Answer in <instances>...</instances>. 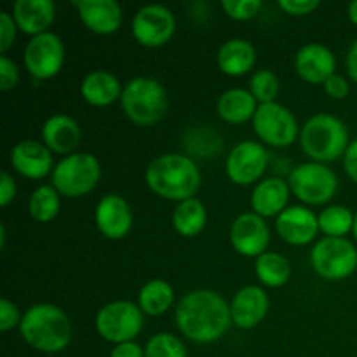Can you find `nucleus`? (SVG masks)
<instances>
[{
	"mask_svg": "<svg viewBox=\"0 0 357 357\" xmlns=\"http://www.w3.org/2000/svg\"><path fill=\"white\" fill-rule=\"evenodd\" d=\"M21 319H23V314H20L16 303L7 298L0 300V331L6 333L14 328H20Z\"/></svg>",
	"mask_w": 357,
	"mask_h": 357,
	"instance_id": "obj_37",
	"label": "nucleus"
},
{
	"mask_svg": "<svg viewBox=\"0 0 357 357\" xmlns=\"http://www.w3.org/2000/svg\"><path fill=\"white\" fill-rule=\"evenodd\" d=\"M201 171L185 153H164L146 166L145 183L160 199L183 202L195 197L201 187Z\"/></svg>",
	"mask_w": 357,
	"mask_h": 357,
	"instance_id": "obj_2",
	"label": "nucleus"
},
{
	"mask_svg": "<svg viewBox=\"0 0 357 357\" xmlns=\"http://www.w3.org/2000/svg\"><path fill=\"white\" fill-rule=\"evenodd\" d=\"M145 357H188L183 342L173 333H157L145 345Z\"/></svg>",
	"mask_w": 357,
	"mask_h": 357,
	"instance_id": "obj_33",
	"label": "nucleus"
},
{
	"mask_svg": "<svg viewBox=\"0 0 357 357\" xmlns=\"http://www.w3.org/2000/svg\"><path fill=\"white\" fill-rule=\"evenodd\" d=\"M94 326L103 340L114 345L135 342L143 330V312L138 303L115 300L98 310Z\"/></svg>",
	"mask_w": 357,
	"mask_h": 357,
	"instance_id": "obj_9",
	"label": "nucleus"
},
{
	"mask_svg": "<svg viewBox=\"0 0 357 357\" xmlns=\"http://www.w3.org/2000/svg\"><path fill=\"white\" fill-rule=\"evenodd\" d=\"M344 169L347 176L357 185V138L349 143V149L344 155Z\"/></svg>",
	"mask_w": 357,
	"mask_h": 357,
	"instance_id": "obj_41",
	"label": "nucleus"
},
{
	"mask_svg": "<svg viewBox=\"0 0 357 357\" xmlns=\"http://www.w3.org/2000/svg\"><path fill=\"white\" fill-rule=\"evenodd\" d=\"M345 66H347V73L352 82L357 84V38L352 42L351 47H349L347 58H345Z\"/></svg>",
	"mask_w": 357,
	"mask_h": 357,
	"instance_id": "obj_43",
	"label": "nucleus"
},
{
	"mask_svg": "<svg viewBox=\"0 0 357 357\" xmlns=\"http://www.w3.org/2000/svg\"><path fill=\"white\" fill-rule=\"evenodd\" d=\"M257 63V49L246 38H229L216 52V65L220 72L229 77H243Z\"/></svg>",
	"mask_w": 357,
	"mask_h": 357,
	"instance_id": "obj_25",
	"label": "nucleus"
},
{
	"mask_svg": "<svg viewBox=\"0 0 357 357\" xmlns=\"http://www.w3.org/2000/svg\"><path fill=\"white\" fill-rule=\"evenodd\" d=\"M208 211L197 197L178 202L173 211V227L181 237H195L206 229Z\"/></svg>",
	"mask_w": 357,
	"mask_h": 357,
	"instance_id": "obj_28",
	"label": "nucleus"
},
{
	"mask_svg": "<svg viewBox=\"0 0 357 357\" xmlns=\"http://www.w3.org/2000/svg\"><path fill=\"white\" fill-rule=\"evenodd\" d=\"M323 87L324 93H326L331 100H344V98H347L349 93H351V84H349V80L345 79L344 75H340V73L331 75L330 79L323 84Z\"/></svg>",
	"mask_w": 357,
	"mask_h": 357,
	"instance_id": "obj_39",
	"label": "nucleus"
},
{
	"mask_svg": "<svg viewBox=\"0 0 357 357\" xmlns=\"http://www.w3.org/2000/svg\"><path fill=\"white\" fill-rule=\"evenodd\" d=\"M271 300L261 286H244L234 295L230 302L232 324L241 330H253L265 321Z\"/></svg>",
	"mask_w": 357,
	"mask_h": 357,
	"instance_id": "obj_19",
	"label": "nucleus"
},
{
	"mask_svg": "<svg viewBox=\"0 0 357 357\" xmlns=\"http://www.w3.org/2000/svg\"><path fill=\"white\" fill-rule=\"evenodd\" d=\"M258 110V101L255 100L250 89L243 87H232L220 94L216 101V114L223 122L232 126L246 124L253 121L255 114Z\"/></svg>",
	"mask_w": 357,
	"mask_h": 357,
	"instance_id": "obj_26",
	"label": "nucleus"
},
{
	"mask_svg": "<svg viewBox=\"0 0 357 357\" xmlns=\"http://www.w3.org/2000/svg\"><path fill=\"white\" fill-rule=\"evenodd\" d=\"M347 16H349V20H351V23L357 26V0H352V2L349 3Z\"/></svg>",
	"mask_w": 357,
	"mask_h": 357,
	"instance_id": "obj_44",
	"label": "nucleus"
},
{
	"mask_svg": "<svg viewBox=\"0 0 357 357\" xmlns=\"http://www.w3.org/2000/svg\"><path fill=\"white\" fill-rule=\"evenodd\" d=\"M293 195L305 206H321L330 202L338 190V178L331 167L321 162L298 164L289 174Z\"/></svg>",
	"mask_w": 357,
	"mask_h": 357,
	"instance_id": "obj_8",
	"label": "nucleus"
},
{
	"mask_svg": "<svg viewBox=\"0 0 357 357\" xmlns=\"http://www.w3.org/2000/svg\"><path fill=\"white\" fill-rule=\"evenodd\" d=\"M275 230L284 243L291 246H307L319 234L317 215L307 206H288L275 218Z\"/></svg>",
	"mask_w": 357,
	"mask_h": 357,
	"instance_id": "obj_17",
	"label": "nucleus"
},
{
	"mask_svg": "<svg viewBox=\"0 0 357 357\" xmlns=\"http://www.w3.org/2000/svg\"><path fill=\"white\" fill-rule=\"evenodd\" d=\"M174 321L185 338L195 344H213L232 324L230 303L213 289H194L178 302Z\"/></svg>",
	"mask_w": 357,
	"mask_h": 357,
	"instance_id": "obj_1",
	"label": "nucleus"
},
{
	"mask_svg": "<svg viewBox=\"0 0 357 357\" xmlns=\"http://www.w3.org/2000/svg\"><path fill=\"white\" fill-rule=\"evenodd\" d=\"M136 303L146 316H162L174 303L173 286L164 279H150L139 288Z\"/></svg>",
	"mask_w": 357,
	"mask_h": 357,
	"instance_id": "obj_27",
	"label": "nucleus"
},
{
	"mask_svg": "<svg viewBox=\"0 0 357 357\" xmlns=\"http://www.w3.org/2000/svg\"><path fill=\"white\" fill-rule=\"evenodd\" d=\"M82 139V129L79 122L70 115H51L42 126V143L56 155H72Z\"/></svg>",
	"mask_w": 357,
	"mask_h": 357,
	"instance_id": "obj_21",
	"label": "nucleus"
},
{
	"mask_svg": "<svg viewBox=\"0 0 357 357\" xmlns=\"http://www.w3.org/2000/svg\"><path fill=\"white\" fill-rule=\"evenodd\" d=\"M255 274L265 288H281L291 278V264L282 255L265 251L255 261Z\"/></svg>",
	"mask_w": 357,
	"mask_h": 357,
	"instance_id": "obj_29",
	"label": "nucleus"
},
{
	"mask_svg": "<svg viewBox=\"0 0 357 357\" xmlns=\"http://www.w3.org/2000/svg\"><path fill=\"white\" fill-rule=\"evenodd\" d=\"M101 180V164L93 153L75 152L56 162L51 185L59 195L79 199L91 194Z\"/></svg>",
	"mask_w": 357,
	"mask_h": 357,
	"instance_id": "obj_6",
	"label": "nucleus"
},
{
	"mask_svg": "<svg viewBox=\"0 0 357 357\" xmlns=\"http://www.w3.org/2000/svg\"><path fill=\"white\" fill-rule=\"evenodd\" d=\"M230 244L246 258H258L271 244V229L257 213H243L230 225Z\"/></svg>",
	"mask_w": 357,
	"mask_h": 357,
	"instance_id": "obj_14",
	"label": "nucleus"
},
{
	"mask_svg": "<svg viewBox=\"0 0 357 357\" xmlns=\"http://www.w3.org/2000/svg\"><path fill=\"white\" fill-rule=\"evenodd\" d=\"M352 236H354L357 241V211L354 213V229H352Z\"/></svg>",
	"mask_w": 357,
	"mask_h": 357,
	"instance_id": "obj_46",
	"label": "nucleus"
},
{
	"mask_svg": "<svg viewBox=\"0 0 357 357\" xmlns=\"http://www.w3.org/2000/svg\"><path fill=\"white\" fill-rule=\"evenodd\" d=\"M17 30H20V28H17L13 14L7 13V10H2V13H0V52H2V54H6V52L13 47L14 40H16Z\"/></svg>",
	"mask_w": 357,
	"mask_h": 357,
	"instance_id": "obj_35",
	"label": "nucleus"
},
{
	"mask_svg": "<svg viewBox=\"0 0 357 357\" xmlns=\"http://www.w3.org/2000/svg\"><path fill=\"white\" fill-rule=\"evenodd\" d=\"M121 107L126 117L139 128H150L160 122L169 107L167 91L152 77H135L124 86Z\"/></svg>",
	"mask_w": 357,
	"mask_h": 357,
	"instance_id": "obj_5",
	"label": "nucleus"
},
{
	"mask_svg": "<svg viewBox=\"0 0 357 357\" xmlns=\"http://www.w3.org/2000/svg\"><path fill=\"white\" fill-rule=\"evenodd\" d=\"M23 65L33 79H54L65 65V44L54 31L31 37L23 52Z\"/></svg>",
	"mask_w": 357,
	"mask_h": 357,
	"instance_id": "obj_12",
	"label": "nucleus"
},
{
	"mask_svg": "<svg viewBox=\"0 0 357 357\" xmlns=\"http://www.w3.org/2000/svg\"><path fill=\"white\" fill-rule=\"evenodd\" d=\"M84 26L96 35H112L122 26L124 13L115 0H80L73 3Z\"/></svg>",
	"mask_w": 357,
	"mask_h": 357,
	"instance_id": "obj_20",
	"label": "nucleus"
},
{
	"mask_svg": "<svg viewBox=\"0 0 357 357\" xmlns=\"http://www.w3.org/2000/svg\"><path fill=\"white\" fill-rule=\"evenodd\" d=\"M176 31L173 10L160 3H149L136 10L131 21V33L139 45L146 49L164 47Z\"/></svg>",
	"mask_w": 357,
	"mask_h": 357,
	"instance_id": "obj_11",
	"label": "nucleus"
},
{
	"mask_svg": "<svg viewBox=\"0 0 357 357\" xmlns=\"http://www.w3.org/2000/svg\"><path fill=\"white\" fill-rule=\"evenodd\" d=\"M6 239H7V230H6V225H0V250H3L6 248Z\"/></svg>",
	"mask_w": 357,
	"mask_h": 357,
	"instance_id": "obj_45",
	"label": "nucleus"
},
{
	"mask_svg": "<svg viewBox=\"0 0 357 357\" xmlns=\"http://www.w3.org/2000/svg\"><path fill=\"white\" fill-rule=\"evenodd\" d=\"M310 265L324 281H344L357 271V248L345 237H323L310 251Z\"/></svg>",
	"mask_w": 357,
	"mask_h": 357,
	"instance_id": "obj_7",
	"label": "nucleus"
},
{
	"mask_svg": "<svg viewBox=\"0 0 357 357\" xmlns=\"http://www.w3.org/2000/svg\"><path fill=\"white\" fill-rule=\"evenodd\" d=\"M16 181H14V178L7 171H3L2 176H0V206L7 208L16 199Z\"/></svg>",
	"mask_w": 357,
	"mask_h": 357,
	"instance_id": "obj_40",
	"label": "nucleus"
},
{
	"mask_svg": "<svg viewBox=\"0 0 357 357\" xmlns=\"http://www.w3.org/2000/svg\"><path fill=\"white\" fill-rule=\"evenodd\" d=\"M295 70L303 82L321 86L337 73V58L326 45L310 42L296 52Z\"/></svg>",
	"mask_w": 357,
	"mask_h": 357,
	"instance_id": "obj_18",
	"label": "nucleus"
},
{
	"mask_svg": "<svg viewBox=\"0 0 357 357\" xmlns=\"http://www.w3.org/2000/svg\"><path fill=\"white\" fill-rule=\"evenodd\" d=\"M251 122L258 139L274 149H286L300 138L298 121L293 112L279 101L258 105Z\"/></svg>",
	"mask_w": 357,
	"mask_h": 357,
	"instance_id": "obj_10",
	"label": "nucleus"
},
{
	"mask_svg": "<svg viewBox=\"0 0 357 357\" xmlns=\"http://www.w3.org/2000/svg\"><path fill=\"white\" fill-rule=\"evenodd\" d=\"M59 197L61 195L52 185H40L35 188L28 201V211L31 218L38 223L52 222L58 216L59 206H61Z\"/></svg>",
	"mask_w": 357,
	"mask_h": 357,
	"instance_id": "obj_30",
	"label": "nucleus"
},
{
	"mask_svg": "<svg viewBox=\"0 0 357 357\" xmlns=\"http://www.w3.org/2000/svg\"><path fill=\"white\" fill-rule=\"evenodd\" d=\"M20 333L35 351L58 354L72 342V321L54 303H35L23 314Z\"/></svg>",
	"mask_w": 357,
	"mask_h": 357,
	"instance_id": "obj_3",
	"label": "nucleus"
},
{
	"mask_svg": "<svg viewBox=\"0 0 357 357\" xmlns=\"http://www.w3.org/2000/svg\"><path fill=\"white\" fill-rule=\"evenodd\" d=\"M132 209L119 194H107L94 209V223L98 232L110 241H121L132 229Z\"/></svg>",
	"mask_w": 357,
	"mask_h": 357,
	"instance_id": "obj_15",
	"label": "nucleus"
},
{
	"mask_svg": "<svg viewBox=\"0 0 357 357\" xmlns=\"http://www.w3.org/2000/svg\"><path fill=\"white\" fill-rule=\"evenodd\" d=\"M20 82V68L9 56H0V89L3 93L13 91Z\"/></svg>",
	"mask_w": 357,
	"mask_h": 357,
	"instance_id": "obj_36",
	"label": "nucleus"
},
{
	"mask_svg": "<svg viewBox=\"0 0 357 357\" xmlns=\"http://www.w3.org/2000/svg\"><path fill=\"white\" fill-rule=\"evenodd\" d=\"M13 169L28 180H42L54 171V153L37 139H21L10 149Z\"/></svg>",
	"mask_w": 357,
	"mask_h": 357,
	"instance_id": "obj_16",
	"label": "nucleus"
},
{
	"mask_svg": "<svg viewBox=\"0 0 357 357\" xmlns=\"http://www.w3.org/2000/svg\"><path fill=\"white\" fill-rule=\"evenodd\" d=\"M317 222L324 237H345L354 229V213L347 206L333 204L317 215Z\"/></svg>",
	"mask_w": 357,
	"mask_h": 357,
	"instance_id": "obj_31",
	"label": "nucleus"
},
{
	"mask_svg": "<svg viewBox=\"0 0 357 357\" xmlns=\"http://www.w3.org/2000/svg\"><path fill=\"white\" fill-rule=\"evenodd\" d=\"M110 357H145V347L138 345L136 342H126L112 349Z\"/></svg>",
	"mask_w": 357,
	"mask_h": 357,
	"instance_id": "obj_42",
	"label": "nucleus"
},
{
	"mask_svg": "<svg viewBox=\"0 0 357 357\" xmlns=\"http://www.w3.org/2000/svg\"><path fill=\"white\" fill-rule=\"evenodd\" d=\"M319 0H279V9L295 17L309 16L319 9Z\"/></svg>",
	"mask_w": 357,
	"mask_h": 357,
	"instance_id": "obj_38",
	"label": "nucleus"
},
{
	"mask_svg": "<svg viewBox=\"0 0 357 357\" xmlns=\"http://www.w3.org/2000/svg\"><path fill=\"white\" fill-rule=\"evenodd\" d=\"M268 164V152L264 143L241 142L229 152L225 160V173L234 185L250 187L261 181Z\"/></svg>",
	"mask_w": 357,
	"mask_h": 357,
	"instance_id": "obj_13",
	"label": "nucleus"
},
{
	"mask_svg": "<svg viewBox=\"0 0 357 357\" xmlns=\"http://www.w3.org/2000/svg\"><path fill=\"white\" fill-rule=\"evenodd\" d=\"M289 194H291V188L288 181L281 178H265L258 181L251 192V209L265 220L278 218L288 208Z\"/></svg>",
	"mask_w": 357,
	"mask_h": 357,
	"instance_id": "obj_22",
	"label": "nucleus"
},
{
	"mask_svg": "<svg viewBox=\"0 0 357 357\" xmlns=\"http://www.w3.org/2000/svg\"><path fill=\"white\" fill-rule=\"evenodd\" d=\"M264 3L260 0H222V9L230 20L250 21L260 13Z\"/></svg>",
	"mask_w": 357,
	"mask_h": 357,
	"instance_id": "obj_34",
	"label": "nucleus"
},
{
	"mask_svg": "<svg viewBox=\"0 0 357 357\" xmlns=\"http://www.w3.org/2000/svg\"><path fill=\"white\" fill-rule=\"evenodd\" d=\"M13 17L17 28L30 37L51 31L56 20V6L51 0H17L13 3Z\"/></svg>",
	"mask_w": 357,
	"mask_h": 357,
	"instance_id": "obj_23",
	"label": "nucleus"
},
{
	"mask_svg": "<svg viewBox=\"0 0 357 357\" xmlns=\"http://www.w3.org/2000/svg\"><path fill=\"white\" fill-rule=\"evenodd\" d=\"M250 93L253 94L258 105L274 103L281 93V80L272 70H258L251 75Z\"/></svg>",
	"mask_w": 357,
	"mask_h": 357,
	"instance_id": "obj_32",
	"label": "nucleus"
},
{
	"mask_svg": "<svg viewBox=\"0 0 357 357\" xmlns=\"http://www.w3.org/2000/svg\"><path fill=\"white\" fill-rule=\"evenodd\" d=\"M122 91L124 87L121 80L107 70H93L80 82V96L96 108L110 107L115 101H121Z\"/></svg>",
	"mask_w": 357,
	"mask_h": 357,
	"instance_id": "obj_24",
	"label": "nucleus"
},
{
	"mask_svg": "<svg viewBox=\"0 0 357 357\" xmlns=\"http://www.w3.org/2000/svg\"><path fill=\"white\" fill-rule=\"evenodd\" d=\"M300 146L312 162L328 164L345 155L349 149L347 126L331 114L312 115L300 128Z\"/></svg>",
	"mask_w": 357,
	"mask_h": 357,
	"instance_id": "obj_4",
	"label": "nucleus"
}]
</instances>
